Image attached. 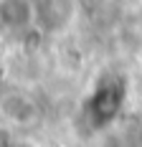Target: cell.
<instances>
[{"mask_svg":"<svg viewBox=\"0 0 142 147\" xmlns=\"http://www.w3.org/2000/svg\"><path fill=\"white\" fill-rule=\"evenodd\" d=\"M122 102H124V86H122L117 79H107V81L97 89L94 99L89 104V107H91L94 124H97V127H104L107 122H112V119L117 117Z\"/></svg>","mask_w":142,"mask_h":147,"instance_id":"obj_2","label":"cell"},{"mask_svg":"<svg viewBox=\"0 0 142 147\" xmlns=\"http://www.w3.org/2000/svg\"><path fill=\"white\" fill-rule=\"evenodd\" d=\"M0 114L8 119L15 127H30L36 124L41 117V109L38 104L30 99L28 94H20V91H10L0 99Z\"/></svg>","mask_w":142,"mask_h":147,"instance_id":"obj_3","label":"cell"},{"mask_svg":"<svg viewBox=\"0 0 142 147\" xmlns=\"http://www.w3.org/2000/svg\"><path fill=\"white\" fill-rule=\"evenodd\" d=\"M0 23L10 30H26L36 23L33 0H0Z\"/></svg>","mask_w":142,"mask_h":147,"instance_id":"obj_4","label":"cell"},{"mask_svg":"<svg viewBox=\"0 0 142 147\" xmlns=\"http://www.w3.org/2000/svg\"><path fill=\"white\" fill-rule=\"evenodd\" d=\"M79 13L76 0H36V26L46 33H64Z\"/></svg>","mask_w":142,"mask_h":147,"instance_id":"obj_1","label":"cell"}]
</instances>
